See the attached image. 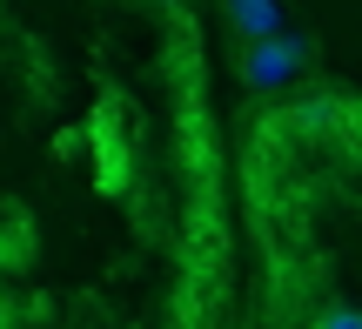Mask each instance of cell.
<instances>
[{
  "label": "cell",
  "instance_id": "1",
  "mask_svg": "<svg viewBox=\"0 0 362 329\" xmlns=\"http://www.w3.org/2000/svg\"><path fill=\"white\" fill-rule=\"evenodd\" d=\"M309 61H315V40L282 27V34L248 40V47H242V81H248V88H262V94H275V88H288Z\"/></svg>",
  "mask_w": 362,
  "mask_h": 329
},
{
  "label": "cell",
  "instance_id": "2",
  "mask_svg": "<svg viewBox=\"0 0 362 329\" xmlns=\"http://www.w3.org/2000/svg\"><path fill=\"white\" fill-rule=\"evenodd\" d=\"M221 7H228V27L242 34V47L282 34V7H275V0H221Z\"/></svg>",
  "mask_w": 362,
  "mask_h": 329
},
{
  "label": "cell",
  "instance_id": "3",
  "mask_svg": "<svg viewBox=\"0 0 362 329\" xmlns=\"http://www.w3.org/2000/svg\"><path fill=\"white\" fill-rule=\"evenodd\" d=\"M336 115H342V101H329V94H315V101H296V108H288V128H329Z\"/></svg>",
  "mask_w": 362,
  "mask_h": 329
},
{
  "label": "cell",
  "instance_id": "4",
  "mask_svg": "<svg viewBox=\"0 0 362 329\" xmlns=\"http://www.w3.org/2000/svg\"><path fill=\"white\" fill-rule=\"evenodd\" d=\"M315 329H362V309H322Z\"/></svg>",
  "mask_w": 362,
  "mask_h": 329
},
{
  "label": "cell",
  "instance_id": "5",
  "mask_svg": "<svg viewBox=\"0 0 362 329\" xmlns=\"http://www.w3.org/2000/svg\"><path fill=\"white\" fill-rule=\"evenodd\" d=\"M161 7H181V0H161Z\"/></svg>",
  "mask_w": 362,
  "mask_h": 329
}]
</instances>
